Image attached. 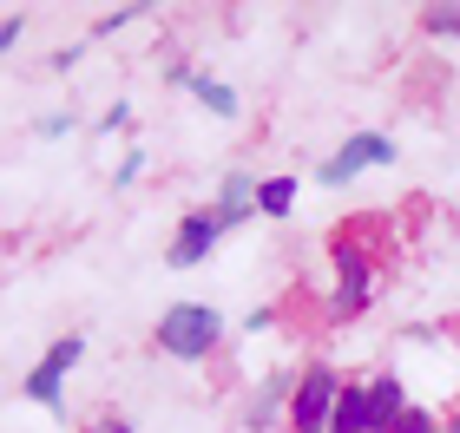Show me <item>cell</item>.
<instances>
[{"label":"cell","mask_w":460,"mask_h":433,"mask_svg":"<svg viewBox=\"0 0 460 433\" xmlns=\"http://www.w3.org/2000/svg\"><path fill=\"white\" fill-rule=\"evenodd\" d=\"M368 223L355 217V223H342V237H336V289H329V322H355L362 308L375 302V276H382V263L368 256Z\"/></svg>","instance_id":"1"},{"label":"cell","mask_w":460,"mask_h":433,"mask_svg":"<svg viewBox=\"0 0 460 433\" xmlns=\"http://www.w3.org/2000/svg\"><path fill=\"white\" fill-rule=\"evenodd\" d=\"M152 348L172 361H211L224 348V316L211 302H172L152 328Z\"/></svg>","instance_id":"2"},{"label":"cell","mask_w":460,"mask_h":433,"mask_svg":"<svg viewBox=\"0 0 460 433\" xmlns=\"http://www.w3.org/2000/svg\"><path fill=\"white\" fill-rule=\"evenodd\" d=\"M342 375L329 361H309L296 375V401H289V433H329V420H336L342 407Z\"/></svg>","instance_id":"3"},{"label":"cell","mask_w":460,"mask_h":433,"mask_svg":"<svg viewBox=\"0 0 460 433\" xmlns=\"http://www.w3.org/2000/svg\"><path fill=\"white\" fill-rule=\"evenodd\" d=\"M382 164H394V138H388V132H349L336 152L316 164V184L342 191V184H355L362 171H382Z\"/></svg>","instance_id":"4"},{"label":"cell","mask_w":460,"mask_h":433,"mask_svg":"<svg viewBox=\"0 0 460 433\" xmlns=\"http://www.w3.org/2000/svg\"><path fill=\"white\" fill-rule=\"evenodd\" d=\"M217 243H224V217L204 204V211H191V217L178 223V237L164 243V263H172V270H198V263L211 256Z\"/></svg>","instance_id":"5"},{"label":"cell","mask_w":460,"mask_h":433,"mask_svg":"<svg viewBox=\"0 0 460 433\" xmlns=\"http://www.w3.org/2000/svg\"><path fill=\"white\" fill-rule=\"evenodd\" d=\"M86 361V342L79 335H59L53 348H47V361L27 375V401H40V407H59V394H66V375Z\"/></svg>","instance_id":"6"},{"label":"cell","mask_w":460,"mask_h":433,"mask_svg":"<svg viewBox=\"0 0 460 433\" xmlns=\"http://www.w3.org/2000/svg\"><path fill=\"white\" fill-rule=\"evenodd\" d=\"M408 407H414V401H408V381H402V375H368V427H375V433H394Z\"/></svg>","instance_id":"7"},{"label":"cell","mask_w":460,"mask_h":433,"mask_svg":"<svg viewBox=\"0 0 460 433\" xmlns=\"http://www.w3.org/2000/svg\"><path fill=\"white\" fill-rule=\"evenodd\" d=\"M257 191H263V178H250V171H224L217 204H211V211L224 217V230H237V223L257 217Z\"/></svg>","instance_id":"8"},{"label":"cell","mask_w":460,"mask_h":433,"mask_svg":"<svg viewBox=\"0 0 460 433\" xmlns=\"http://www.w3.org/2000/svg\"><path fill=\"white\" fill-rule=\"evenodd\" d=\"M289 401H296V375L289 368H277V375H263L257 387V401H250V427H270V420H289Z\"/></svg>","instance_id":"9"},{"label":"cell","mask_w":460,"mask_h":433,"mask_svg":"<svg viewBox=\"0 0 460 433\" xmlns=\"http://www.w3.org/2000/svg\"><path fill=\"white\" fill-rule=\"evenodd\" d=\"M329 433H375L368 427V381L342 387V407H336V420H329Z\"/></svg>","instance_id":"10"},{"label":"cell","mask_w":460,"mask_h":433,"mask_svg":"<svg viewBox=\"0 0 460 433\" xmlns=\"http://www.w3.org/2000/svg\"><path fill=\"white\" fill-rule=\"evenodd\" d=\"M198 106L204 112H217V118H237L243 112V99H237V86H230V79H211V73H198Z\"/></svg>","instance_id":"11"},{"label":"cell","mask_w":460,"mask_h":433,"mask_svg":"<svg viewBox=\"0 0 460 433\" xmlns=\"http://www.w3.org/2000/svg\"><path fill=\"white\" fill-rule=\"evenodd\" d=\"M414 27H421L428 39H460V7H454V0H441V7H421V13H414Z\"/></svg>","instance_id":"12"},{"label":"cell","mask_w":460,"mask_h":433,"mask_svg":"<svg viewBox=\"0 0 460 433\" xmlns=\"http://www.w3.org/2000/svg\"><path fill=\"white\" fill-rule=\"evenodd\" d=\"M257 211H263V217H289V211H296V178H263Z\"/></svg>","instance_id":"13"},{"label":"cell","mask_w":460,"mask_h":433,"mask_svg":"<svg viewBox=\"0 0 460 433\" xmlns=\"http://www.w3.org/2000/svg\"><path fill=\"white\" fill-rule=\"evenodd\" d=\"M132 20H145V7H112V13H99V20H93V39H112L119 27H132Z\"/></svg>","instance_id":"14"},{"label":"cell","mask_w":460,"mask_h":433,"mask_svg":"<svg viewBox=\"0 0 460 433\" xmlns=\"http://www.w3.org/2000/svg\"><path fill=\"white\" fill-rule=\"evenodd\" d=\"M138 178H145V144H132V152L119 158V171H112V184L125 191V184H138Z\"/></svg>","instance_id":"15"},{"label":"cell","mask_w":460,"mask_h":433,"mask_svg":"<svg viewBox=\"0 0 460 433\" xmlns=\"http://www.w3.org/2000/svg\"><path fill=\"white\" fill-rule=\"evenodd\" d=\"M441 427H447V420H434V414H428V407H421V401H414V407H408V414H402V427H394V433H441Z\"/></svg>","instance_id":"16"},{"label":"cell","mask_w":460,"mask_h":433,"mask_svg":"<svg viewBox=\"0 0 460 433\" xmlns=\"http://www.w3.org/2000/svg\"><path fill=\"white\" fill-rule=\"evenodd\" d=\"M99 132H106V138L132 132V106H125V99H112V106H106V118H99Z\"/></svg>","instance_id":"17"},{"label":"cell","mask_w":460,"mask_h":433,"mask_svg":"<svg viewBox=\"0 0 460 433\" xmlns=\"http://www.w3.org/2000/svg\"><path fill=\"white\" fill-rule=\"evenodd\" d=\"M20 33H27V13H7V20H0V53H13Z\"/></svg>","instance_id":"18"},{"label":"cell","mask_w":460,"mask_h":433,"mask_svg":"<svg viewBox=\"0 0 460 433\" xmlns=\"http://www.w3.org/2000/svg\"><path fill=\"white\" fill-rule=\"evenodd\" d=\"M73 132V118L66 112H53V118H40V138H66Z\"/></svg>","instance_id":"19"},{"label":"cell","mask_w":460,"mask_h":433,"mask_svg":"<svg viewBox=\"0 0 460 433\" xmlns=\"http://www.w3.org/2000/svg\"><path fill=\"white\" fill-rule=\"evenodd\" d=\"M86 433H132V420H119V414H99Z\"/></svg>","instance_id":"20"},{"label":"cell","mask_w":460,"mask_h":433,"mask_svg":"<svg viewBox=\"0 0 460 433\" xmlns=\"http://www.w3.org/2000/svg\"><path fill=\"white\" fill-rule=\"evenodd\" d=\"M441 433H460V414H447V427H441Z\"/></svg>","instance_id":"21"}]
</instances>
